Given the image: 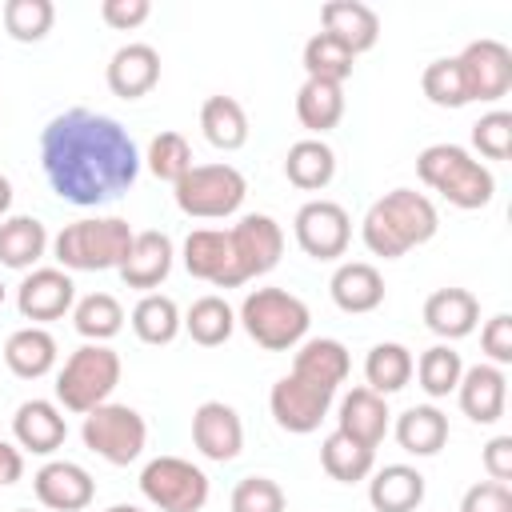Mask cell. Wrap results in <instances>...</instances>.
Masks as SVG:
<instances>
[{
    "instance_id": "obj_1",
    "label": "cell",
    "mask_w": 512,
    "mask_h": 512,
    "mask_svg": "<svg viewBox=\"0 0 512 512\" xmlns=\"http://www.w3.org/2000/svg\"><path fill=\"white\" fill-rule=\"evenodd\" d=\"M140 148L128 128L92 108H68L40 132V168L48 188L76 208L120 200L140 176Z\"/></svg>"
},
{
    "instance_id": "obj_2",
    "label": "cell",
    "mask_w": 512,
    "mask_h": 512,
    "mask_svg": "<svg viewBox=\"0 0 512 512\" xmlns=\"http://www.w3.org/2000/svg\"><path fill=\"white\" fill-rule=\"evenodd\" d=\"M440 228V212L436 204L416 192V188H392L380 200H372V208L360 220V240L372 256L384 260H400L412 248L428 244Z\"/></svg>"
},
{
    "instance_id": "obj_3",
    "label": "cell",
    "mask_w": 512,
    "mask_h": 512,
    "mask_svg": "<svg viewBox=\"0 0 512 512\" xmlns=\"http://www.w3.org/2000/svg\"><path fill=\"white\" fill-rule=\"evenodd\" d=\"M416 176L440 192L452 208H464V212H476V208H488L492 196H496V176L484 160H476L468 148L452 144V140H440V144H428L420 156H416Z\"/></svg>"
},
{
    "instance_id": "obj_4",
    "label": "cell",
    "mask_w": 512,
    "mask_h": 512,
    "mask_svg": "<svg viewBox=\"0 0 512 512\" xmlns=\"http://www.w3.org/2000/svg\"><path fill=\"white\" fill-rule=\"evenodd\" d=\"M132 236L136 232L124 216H84L52 236V256L64 272H108L124 264Z\"/></svg>"
},
{
    "instance_id": "obj_5",
    "label": "cell",
    "mask_w": 512,
    "mask_h": 512,
    "mask_svg": "<svg viewBox=\"0 0 512 512\" xmlns=\"http://www.w3.org/2000/svg\"><path fill=\"white\" fill-rule=\"evenodd\" d=\"M236 324L264 348V352H292L296 344L308 340V324L312 312L308 304L288 292V288H252L240 308H236Z\"/></svg>"
},
{
    "instance_id": "obj_6",
    "label": "cell",
    "mask_w": 512,
    "mask_h": 512,
    "mask_svg": "<svg viewBox=\"0 0 512 512\" xmlns=\"http://www.w3.org/2000/svg\"><path fill=\"white\" fill-rule=\"evenodd\" d=\"M120 356L108 344H80L56 372V404L64 412L88 416L92 408L108 404L120 384Z\"/></svg>"
},
{
    "instance_id": "obj_7",
    "label": "cell",
    "mask_w": 512,
    "mask_h": 512,
    "mask_svg": "<svg viewBox=\"0 0 512 512\" xmlns=\"http://www.w3.org/2000/svg\"><path fill=\"white\" fill-rule=\"evenodd\" d=\"M248 196V180L236 164H192L176 184L172 200L192 220H228L240 212Z\"/></svg>"
},
{
    "instance_id": "obj_8",
    "label": "cell",
    "mask_w": 512,
    "mask_h": 512,
    "mask_svg": "<svg viewBox=\"0 0 512 512\" xmlns=\"http://www.w3.org/2000/svg\"><path fill=\"white\" fill-rule=\"evenodd\" d=\"M80 440L88 452H96L104 464L112 468H128L132 460H140L144 444H148V424L132 404H100L84 416L80 424Z\"/></svg>"
},
{
    "instance_id": "obj_9",
    "label": "cell",
    "mask_w": 512,
    "mask_h": 512,
    "mask_svg": "<svg viewBox=\"0 0 512 512\" xmlns=\"http://www.w3.org/2000/svg\"><path fill=\"white\" fill-rule=\"evenodd\" d=\"M208 492V472L184 456H156L140 468V496L160 512H200Z\"/></svg>"
},
{
    "instance_id": "obj_10",
    "label": "cell",
    "mask_w": 512,
    "mask_h": 512,
    "mask_svg": "<svg viewBox=\"0 0 512 512\" xmlns=\"http://www.w3.org/2000/svg\"><path fill=\"white\" fill-rule=\"evenodd\" d=\"M228 256H232V288H240L280 264L284 228L268 212H248L228 228Z\"/></svg>"
},
{
    "instance_id": "obj_11",
    "label": "cell",
    "mask_w": 512,
    "mask_h": 512,
    "mask_svg": "<svg viewBox=\"0 0 512 512\" xmlns=\"http://www.w3.org/2000/svg\"><path fill=\"white\" fill-rule=\"evenodd\" d=\"M460 72H464V88H468V104H496L512 92V48L492 40V36H480V40H468L456 56Z\"/></svg>"
},
{
    "instance_id": "obj_12",
    "label": "cell",
    "mask_w": 512,
    "mask_h": 512,
    "mask_svg": "<svg viewBox=\"0 0 512 512\" xmlns=\"http://www.w3.org/2000/svg\"><path fill=\"white\" fill-rule=\"evenodd\" d=\"M292 236H296L304 256H312V260H340L348 252V240H352V220H348L344 204L316 196V200L300 204V212L292 220Z\"/></svg>"
},
{
    "instance_id": "obj_13",
    "label": "cell",
    "mask_w": 512,
    "mask_h": 512,
    "mask_svg": "<svg viewBox=\"0 0 512 512\" xmlns=\"http://www.w3.org/2000/svg\"><path fill=\"white\" fill-rule=\"evenodd\" d=\"M332 400H336V392H328V388H320V384H312V380H304L296 372H284L268 392V412L284 432L308 436V432L320 428V420L328 416Z\"/></svg>"
},
{
    "instance_id": "obj_14",
    "label": "cell",
    "mask_w": 512,
    "mask_h": 512,
    "mask_svg": "<svg viewBox=\"0 0 512 512\" xmlns=\"http://www.w3.org/2000/svg\"><path fill=\"white\" fill-rule=\"evenodd\" d=\"M76 304V280L64 268H32L24 272V280L16 284V312L32 324H48L68 316Z\"/></svg>"
},
{
    "instance_id": "obj_15",
    "label": "cell",
    "mask_w": 512,
    "mask_h": 512,
    "mask_svg": "<svg viewBox=\"0 0 512 512\" xmlns=\"http://www.w3.org/2000/svg\"><path fill=\"white\" fill-rule=\"evenodd\" d=\"M32 492L52 512H80L96 500V480L76 460H48L32 476Z\"/></svg>"
},
{
    "instance_id": "obj_16",
    "label": "cell",
    "mask_w": 512,
    "mask_h": 512,
    "mask_svg": "<svg viewBox=\"0 0 512 512\" xmlns=\"http://www.w3.org/2000/svg\"><path fill=\"white\" fill-rule=\"evenodd\" d=\"M192 444L204 460H216V464H228L240 456L244 448V424H240V412L224 400H204L196 412H192Z\"/></svg>"
},
{
    "instance_id": "obj_17",
    "label": "cell",
    "mask_w": 512,
    "mask_h": 512,
    "mask_svg": "<svg viewBox=\"0 0 512 512\" xmlns=\"http://www.w3.org/2000/svg\"><path fill=\"white\" fill-rule=\"evenodd\" d=\"M104 80H108V92L120 96V100H140L148 96L156 84H160V52L144 40H132V44H120L112 56H108V68H104Z\"/></svg>"
},
{
    "instance_id": "obj_18",
    "label": "cell",
    "mask_w": 512,
    "mask_h": 512,
    "mask_svg": "<svg viewBox=\"0 0 512 512\" xmlns=\"http://www.w3.org/2000/svg\"><path fill=\"white\" fill-rule=\"evenodd\" d=\"M172 260H176V248H172V236L160 232V228H144L132 236V248L124 256V264L116 268L120 280L128 288H140V292H156L168 272H172Z\"/></svg>"
},
{
    "instance_id": "obj_19",
    "label": "cell",
    "mask_w": 512,
    "mask_h": 512,
    "mask_svg": "<svg viewBox=\"0 0 512 512\" xmlns=\"http://www.w3.org/2000/svg\"><path fill=\"white\" fill-rule=\"evenodd\" d=\"M12 440L20 452L52 456L68 440V420L56 400H24L12 412Z\"/></svg>"
},
{
    "instance_id": "obj_20",
    "label": "cell",
    "mask_w": 512,
    "mask_h": 512,
    "mask_svg": "<svg viewBox=\"0 0 512 512\" xmlns=\"http://www.w3.org/2000/svg\"><path fill=\"white\" fill-rule=\"evenodd\" d=\"M456 400H460V412L472 424H496L504 416V404H508V376H504V368H496L488 360L464 368V376L456 384Z\"/></svg>"
},
{
    "instance_id": "obj_21",
    "label": "cell",
    "mask_w": 512,
    "mask_h": 512,
    "mask_svg": "<svg viewBox=\"0 0 512 512\" xmlns=\"http://www.w3.org/2000/svg\"><path fill=\"white\" fill-rule=\"evenodd\" d=\"M388 424H392V412H388V400L376 396L372 388H352L340 396V408H336V432L352 436L356 444L364 448H380V440L388 436Z\"/></svg>"
},
{
    "instance_id": "obj_22",
    "label": "cell",
    "mask_w": 512,
    "mask_h": 512,
    "mask_svg": "<svg viewBox=\"0 0 512 512\" xmlns=\"http://www.w3.org/2000/svg\"><path fill=\"white\" fill-rule=\"evenodd\" d=\"M328 292H332V304L340 312L364 316V312H376L384 304V276L368 260H344V264H336Z\"/></svg>"
},
{
    "instance_id": "obj_23",
    "label": "cell",
    "mask_w": 512,
    "mask_h": 512,
    "mask_svg": "<svg viewBox=\"0 0 512 512\" xmlns=\"http://www.w3.org/2000/svg\"><path fill=\"white\" fill-rule=\"evenodd\" d=\"M320 32H328L336 44H344L352 56L376 48L380 40V16L360 0H328L320 8Z\"/></svg>"
},
{
    "instance_id": "obj_24",
    "label": "cell",
    "mask_w": 512,
    "mask_h": 512,
    "mask_svg": "<svg viewBox=\"0 0 512 512\" xmlns=\"http://www.w3.org/2000/svg\"><path fill=\"white\" fill-rule=\"evenodd\" d=\"M180 260L188 276L212 284V288H232V256H228V228H192L184 236Z\"/></svg>"
},
{
    "instance_id": "obj_25",
    "label": "cell",
    "mask_w": 512,
    "mask_h": 512,
    "mask_svg": "<svg viewBox=\"0 0 512 512\" xmlns=\"http://www.w3.org/2000/svg\"><path fill=\"white\" fill-rule=\"evenodd\" d=\"M424 324L432 336H440L444 344L464 340L476 332L480 324V300L468 288H436L424 300Z\"/></svg>"
},
{
    "instance_id": "obj_26",
    "label": "cell",
    "mask_w": 512,
    "mask_h": 512,
    "mask_svg": "<svg viewBox=\"0 0 512 512\" xmlns=\"http://www.w3.org/2000/svg\"><path fill=\"white\" fill-rule=\"evenodd\" d=\"M424 472L412 464H384L368 472V504L376 512H416L424 504Z\"/></svg>"
},
{
    "instance_id": "obj_27",
    "label": "cell",
    "mask_w": 512,
    "mask_h": 512,
    "mask_svg": "<svg viewBox=\"0 0 512 512\" xmlns=\"http://www.w3.org/2000/svg\"><path fill=\"white\" fill-rule=\"evenodd\" d=\"M288 372H296V376H304V380H312V384H320L328 392H340V384L352 372V356H348V348L340 340L312 336V340L296 344V356H292Z\"/></svg>"
},
{
    "instance_id": "obj_28",
    "label": "cell",
    "mask_w": 512,
    "mask_h": 512,
    "mask_svg": "<svg viewBox=\"0 0 512 512\" xmlns=\"http://www.w3.org/2000/svg\"><path fill=\"white\" fill-rule=\"evenodd\" d=\"M56 336L40 324H24L4 340V364L20 380H40L56 368Z\"/></svg>"
},
{
    "instance_id": "obj_29",
    "label": "cell",
    "mask_w": 512,
    "mask_h": 512,
    "mask_svg": "<svg viewBox=\"0 0 512 512\" xmlns=\"http://www.w3.org/2000/svg\"><path fill=\"white\" fill-rule=\"evenodd\" d=\"M48 248H52V236L36 216H4L0 220V264L4 268L32 272Z\"/></svg>"
},
{
    "instance_id": "obj_30",
    "label": "cell",
    "mask_w": 512,
    "mask_h": 512,
    "mask_svg": "<svg viewBox=\"0 0 512 512\" xmlns=\"http://www.w3.org/2000/svg\"><path fill=\"white\" fill-rule=\"evenodd\" d=\"M392 436L408 456H436L448 444V416L436 404H412L396 416Z\"/></svg>"
},
{
    "instance_id": "obj_31",
    "label": "cell",
    "mask_w": 512,
    "mask_h": 512,
    "mask_svg": "<svg viewBox=\"0 0 512 512\" xmlns=\"http://www.w3.org/2000/svg\"><path fill=\"white\" fill-rule=\"evenodd\" d=\"M284 176H288V184L300 188V192H320V188H328L332 176H336V152H332V144L320 140V136L296 140V144L288 148V156H284Z\"/></svg>"
},
{
    "instance_id": "obj_32",
    "label": "cell",
    "mask_w": 512,
    "mask_h": 512,
    "mask_svg": "<svg viewBox=\"0 0 512 512\" xmlns=\"http://www.w3.org/2000/svg\"><path fill=\"white\" fill-rule=\"evenodd\" d=\"M200 132L220 152L244 148L248 144V112H244V104L236 96H224V92L208 96L200 104Z\"/></svg>"
},
{
    "instance_id": "obj_33",
    "label": "cell",
    "mask_w": 512,
    "mask_h": 512,
    "mask_svg": "<svg viewBox=\"0 0 512 512\" xmlns=\"http://www.w3.org/2000/svg\"><path fill=\"white\" fill-rule=\"evenodd\" d=\"M412 368H416V360H412V352H408L404 344L380 340V344H372L368 356H364V388H372L376 396L388 400L392 392L408 388Z\"/></svg>"
},
{
    "instance_id": "obj_34",
    "label": "cell",
    "mask_w": 512,
    "mask_h": 512,
    "mask_svg": "<svg viewBox=\"0 0 512 512\" xmlns=\"http://www.w3.org/2000/svg\"><path fill=\"white\" fill-rule=\"evenodd\" d=\"M344 116V84H328V80H304L296 92V120L324 140V132H332Z\"/></svg>"
},
{
    "instance_id": "obj_35",
    "label": "cell",
    "mask_w": 512,
    "mask_h": 512,
    "mask_svg": "<svg viewBox=\"0 0 512 512\" xmlns=\"http://www.w3.org/2000/svg\"><path fill=\"white\" fill-rule=\"evenodd\" d=\"M180 328H184V316H180V308H176L172 296L144 292L136 300V308H132V332H136L140 344H152V348L172 344L180 336Z\"/></svg>"
},
{
    "instance_id": "obj_36",
    "label": "cell",
    "mask_w": 512,
    "mask_h": 512,
    "mask_svg": "<svg viewBox=\"0 0 512 512\" xmlns=\"http://www.w3.org/2000/svg\"><path fill=\"white\" fill-rule=\"evenodd\" d=\"M72 328L84 336V344H108L124 328V308L112 292H88L72 304Z\"/></svg>"
},
{
    "instance_id": "obj_37",
    "label": "cell",
    "mask_w": 512,
    "mask_h": 512,
    "mask_svg": "<svg viewBox=\"0 0 512 512\" xmlns=\"http://www.w3.org/2000/svg\"><path fill=\"white\" fill-rule=\"evenodd\" d=\"M184 332H188L200 348H220V344L236 332V308H232L224 296L208 292V296L192 300V308L184 312Z\"/></svg>"
},
{
    "instance_id": "obj_38",
    "label": "cell",
    "mask_w": 512,
    "mask_h": 512,
    "mask_svg": "<svg viewBox=\"0 0 512 512\" xmlns=\"http://www.w3.org/2000/svg\"><path fill=\"white\" fill-rule=\"evenodd\" d=\"M320 468H324L332 480H340V484H356V480H368V472L376 468V452L332 428V432L320 440Z\"/></svg>"
},
{
    "instance_id": "obj_39",
    "label": "cell",
    "mask_w": 512,
    "mask_h": 512,
    "mask_svg": "<svg viewBox=\"0 0 512 512\" xmlns=\"http://www.w3.org/2000/svg\"><path fill=\"white\" fill-rule=\"evenodd\" d=\"M412 372H416V380H420L428 400H444V396L456 392V384L464 376V360H460V352L452 344H432V348L420 352Z\"/></svg>"
},
{
    "instance_id": "obj_40",
    "label": "cell",
    "mask_w": 512,
    "mask_h": 512,
    "mask_svg": "<svg viewBox=\"0 0 512 512\" xmlns=\"http://www.w3.org/2000/svg\"><path fill=\"white\" fill-rule=\"evenodd\" d=\"M300 64H304V80L344 84V80L352 76L356 56H352L344 44H336L328 32H316V36H308V44H304V52H300Z\"/></svg>"
},
{
    "instance_id": "obj_41",
    "label": "cell",
    "mask_w": 512,
    "mask_h": 512,
    "mask_svg": "<svg viewBox=\"0 0 512 512\" xmlns=\"http://www.w3.org/2000/svg\"><path fill=\"white\" fill-rule=\"evenodd\" d=\"M0 20L16 44H40L56 24V4L52 0H8L0 8Z\"/></svg>"
},
{
    "instance_id": "obj_42",
    "label": "cell",
    "mask_w": 512,
    "mask_h": 512,
    "mask_svg": "<svg viewBox=\"0 0 512 512\" xmlns=\"http://www.w3.org/2000/svg\"><path fill=\"white\" fill-rule=\"evenodd\" d=\"M144 164H148V172L156 176V180H168V184H176L188 168H192V144L184 140V132H156L152 140H148V152H144Z\"/></svg>"
},
{
    "instance_id": "obj_43",
    "label": "cell",
    "mask_w": 512,
    "mask_h": 512,
    "mask_svg": "<svg viewBox=\"0 0 512 512\" xmlns=\"http://www.w3.org/2000/svg\"><path fill=\"white\" fill-rule=\"evenodd\" d=\"M420 88L436 108H464L468 104V88H464V72L456 64V56H440L420 72Z\"/></svg>"
},
{
    "instance_id": "obj_44",
    "label": "cell",
    "mask_w": 512,
    "mask_h": 512,
    "mask_svg": "<svg viewBox=\"0 0 512 512\" xmlns=\"http://www.w3.org/2000/svg\"><path fill=\"white\" fill-rule=\"evenodd\" d=\"M472 148L484 160H508L512 156V112L492 108L472 124Z\"/></svg>"
},
{
    "instance_id": "obj_45",
    "label": "cell",
    "mask_w": 512,
    "mask_h": 512,
    "mask_svg": "<svg viewBox=\"0 0 512 512\" xmlns=\"http://www.w3.org/2000/svg\"><path fill=\"white\" fill-rule=\"evenodd\" d=\"M284 504V488L272 476H244L228 500L232 512H284Z\"/></svg>"
},
{
    "instance_id": "obj_46",
    "label": "cell",
    "mask_w": 512,
    "mask_h": 512,
    "mask_svg": "<svg viewBox=\"0 0 512 512\" xmlns=\"http://www.w3.org/2000/svg\"><path fill=\"white\" fill-rule=\"evenodd\" d=\"M480 348H484L488 364H496V368L512 364V316H508V312H496V316L484 320V328H480Z\"/></svg>"
},
{
    "instance_id": "obj_47",
    "label": "cell",
    "mask_w": 512,
    "mask_h": 512,
    "mask_svg": "<svg viewBox=\"0 0 512 512\" xmlns=\"http://www.w3.org/2000/svg\"><path fill=\"white\" fill-rule=\"evenodd\" d=\"M460 512H512V488L496 480H476L460 496Z\"/></svg>"
},
{
    "instance_id": "obj_48",
    "label": "cell",
    "mask_w": 512,
    "mask_h": 512,
    "mask_svg": "<svg viewBox=\"0 0 512 512\" xmlns=\"http://www.w3.org/2000/svg\"><path fill=\"white\" fill-rule=\"evenodd\" d=\"M148 16H152V4H148V0H104V4H100V20H104L108 28H116V32H132V28H140Z\"/></svg>"
},
{
    "instance_id": "obj_49",
    "label": "cell",
    "mask_w": 512,
    "mask_h": 512,
    "mask_svg": "<svg viewBox=\"0 0 512 512\" xmlns=\"http://www.w3.org/2000/svg\"><path fill=\"white\" fill-rule=\"evenodd\" d=\"M480 460H484V472H488V480H496V484H508V480H512V436H508V432L492 436V440L484 444Z\"/></svg>"
},
{
    "instance_id": "obj_50",
    "label": "cell",
    "mask_w": 512,
    "mask_h": 512,
    "mask_svg": "<svg viewBox=\"0 0 512 512\" xmlns=\"http://www.w3.org/2000/svg\"><path fill=\"white\" fill-rule=\"evenodd\" d=\"M24 476V452L16 448V444H8V440H0V488H8V484H16Z\"/></svg>"
},
{
    "instance_id": "obj_51",
    "label": "cell",
    "mask_w": 512,
    "mask_h": 512,
    "mask_svg": "<svg viewBox=\"0 0 512 512\" xmlns=\"http://www.w3.org/2000/svg\"><path fill=\"white\" fill-rule=\"evenodd\" d=\"M8 208H12V180L0 172V220L8 216Z\"/></svg>"
},
{
    "instance_id": "obj_52",
    "label": "cell",
    "mask_w": 512,
    "mask_h": 512,
    "mask_svg": "<svg viewBox=\"0 0 512 512\" xmlns=\"http://www.w3.org/2000/svg\"><path fill=\"white\" fill-rule=\"evenodd\" d=\"M104 512H144V508H136V504H112V508H104Z\"/></svg>"
},
{
    "instance_id": "obj_53",
    "label": "cell",
    "mask_w": 512,
    "mask_h": 512,
    "mask_svg": "<svg viewBox=\"0 0 512 512\" xmlns=\"http://www.w3.org/2000/svg\"><path fill=\"white\" fill-rule=\"evenodd\" d=\"M4 296H8V288H4V280H0V304H4Z\"/></svg>"
},
{
    "instance_id": "obj_54",
    "label": "cell",
    "mask_w": 512,
    "mask_h": 512,
    "mask_svg": "<svg viewBox=\"0 0 512 512\" xmlns=\"http://www.w3.org/2000/svg\"><path fill=\"white\" fill-rule=\"evenodd\" d=\"M16 512H32V508H16Z\"/></svg>"
}]
</instances>
